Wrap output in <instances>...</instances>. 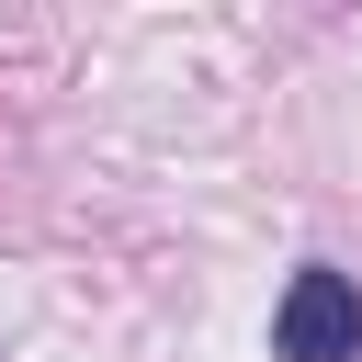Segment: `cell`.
<instances>
[{"instance_id": "6da1fadb", "label": "cell", "mask_w": 362, "mask_h": 362, "mask_svg": "<svg viewBox=\"0 0 362 362\" xmlns=\"http://www.w3.org/2000/svg\"><path fill=\"white\" fill-rule=\"evenodd\" d=\"M272 351L283 362H362V283L328 272V260H305L283 283V305H272Z\"/></svg>"}]
</instances>
